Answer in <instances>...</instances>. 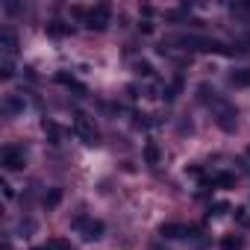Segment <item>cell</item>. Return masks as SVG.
<instances>
[{"label":"cell","mask_w":250,"mask_h":250,"mask_svg":"<svg viewBox=\"0 0 250 250\" xmlns=\"http://www.w3.org/2000/svg\"><path fill=\"white\" fill-rule=\"evenodd\" d=\"M47 33L50 36H65V33H71V27H65L62 21H53V24H47Z\"/></svg>","instance_id":"obj_17"},{"label":"cell","mask_w":250,"mask_h":250,"mask_svg":"<svg viewBox=\"0 0 250 250\" xmlns=\"http://www.w3.org/2000/svg\"><path fill=\"white\" fill-rule=\"evenodd\" d=\"M3 109H6L9 115H15V112H21V109H24V100H21V97H15V94H9V97L3 100Z\"/></svg>","instance_id":"obj_11"},{"label":"cell","mask_w":250,"mask_h":250,"mask_svg":"<svg viewBox=\"0 0 250 250\" xmlns=\"http://www.w3.org/2000/svg\"><path fill=\"white\" fill-rule=\"evenodd\" d=\"M159 235L162 238H183V235H188V229L183 224H162L159 227Z\"/></svg>","instance_id":"obj_7"},{"label":"cell","mask_w":250,"mask_h":250,"mask_svg":"<svg viewBox=\"0 0 250 250\" xmlns=\"http://www.w3.org/2000/svg\"><path fill=\"white\" fill-rule=\"evenodd\" d=\"M145 159H147V165H159V145H156V142H147Z\"/></svg>","instance_id":"obj_12"},{"label":"cell","mask_w":250,"mask_h":250,"mask_svg":"<svg viewBox=\"0 0 250 250\" xmlns=\"http://www.w3.org/2000/svg\"><path fill=\"white\" fill-rule=\"evenodd\" d=\"M33 250H47V244H44V247H33Z\"/></svg>","instance_id":"obj_23"},{"label":"cell","mask_w":250,"mask_h":250,"mask_svg":"<svg viewBox=\"0 0 250 250\" xmlns=\"http://www.w3.org/2000/svg\"><path fill=\"white\" fill-rule=\"evenodd\" d=\"M0 77H3V80H12V77H15V62L6 59V56L0 59Z\"/></svg>","instance_id":"obj_13"},{"label":"cell","mask_w":250,"mask_h":250,"mask_svg":"<svg viewBox=\"0 0 250 250\" xmlns=\"http://www.w3.org/2000/svg\"><path fill=\"white\" fill-rule=\"evenodd\" d=\"M0 50H3L6 59L15 56V50H18V36H15L12 30H3V33H0Z\"/></svg>","instance_id":"obj_6"},{"label":"cell","mask_w":250,"mask_h":250,"mask_svg":"<svg viewBox=\"0 0 250 250\" xmlns=\"http://www.w3.org/2000/svg\"><path fill=\"white\" fill-rule=\"evenodd\" d=\"M42 127H44V133L50 136V142H53V145H59V127H56V124L44 118V124H42Z\"/></svg>","instance_id":"obj_15"},{"label":"cell","mask_w":250,"mask_h":250,"mask_svg":"<svg viewBox=\"0 0 250 250\" xmlns=\"http://www.w3.org/2000/svg\"><path fill=\"white\" fill-rule=\"evenodd\" d=\"M212 186H218V188H232V186H235V174L221 171V174H215V177H212Z\"/></svg>","instance_id":"obj_9"},{"label":"cell","mask_w":250,"mask_h":250,"mask_svg":"<svg viewBox=\"0 0 250 250\" xmlns=\"http://www.w3.org/2000/svg\"><path fill=\"white\" fill-rule=\"evenodd\" d=\"M59 200H62V191H59V188H53V191L44 197V206H50V209H53V206H59Z\"/></svg>","instance_id":"obj_19"},{"label":"cell","mask_w":250,"mask_h":250,"mask_svg":"<svg viewBox=\"0 0 250 250\" xmlns=\"http://www.w3.org/2000/svg\"><path fill=\"white\" fill-rule=\"evenodd\" d=\"M241 247H244V238L235 235V232H229V235L221 238V250H241Z\"/></svg>","instance_id":"obj_10"},{"label":"cell","mask_w":250,"mask_h":250,"mask_svg":"<svg viewBox=\"0 0 250 250\" xmlns=\"http://www.w3.org/2000/svg\"><path fill=\"white\" fill-rule=\"evenodd\" d=\"M229 83H232L235 88H247V85H250V68H235V71L229 74Z\"/></svg>","instance_id":"obj_8"},{"label":"cell","mask_w":250,"mask_h":250,"mask_svg":"<svg viewBox=\"0 0 250 250\" xmlns=\"http://www.w3.org/2000/svg\"><path fill=\"white\" fill-rule=\"evenodd\" d=\"M109 21H112V9H109L106 3L91 6V9H88V15H85V27H88V30H106V27H109Z\"/></svg>","instance_id":"obj_2"},{"label":"cell","mask_w":250,"mask_h":250,"mask_svg":"<svg viewBox=\"0 0 250 250\" xmlns=\"http://www.w3.org/2000/svg\"><path fill=\"white\" fill-rule=\"evenodd\" d=\"M24 165H27V153H24L21 147L9 145V147L3 150V168H6V171H24Z\"/></svg>","instance_id":"obj_4"},{"label":"cell","mask_w":250,"mask_h":250,"mask_svg":"<svg viewBox=\"0 0 250 250\" xmlns=\"http://www.w3.org/2000/svg\"><path fill=\"white\" fill-rule=\"evenodd\" d=\"M235 118H238V112L232 106H218V124H221V130L232 133L235 130Z\"/></svg>","instance_id":"obj_5"},{"label":"cell","mask_w":250,"mask_h":250,"mask_svg":"<svg viewBox=\"0 0 250 250\" xmlns=\"http://www.w3.org/2000/svg\"><path fill=\"white\" fill-rule=\"evenodd\" d=\"M74 229H77L85 241H97V238L103 235L106 224H103L100 218H85V215H80V218H74Z\"/></svg>","instance_id":"obj_1"},{"label":"cell","mask_w":250,"mask_h":250,"mask_svg":"<svg viewBox=\"0 0 250 250\" xmlns=\"http://www.w3.org/2000/svg\"><path fill=\"white\" fill-rule=\"evenodd\" d=\"M3 250H12V244H9V241H3Z\"/></svg>","instance_id":"obj_22"},{"label":"cell","mask_w":250,"mask_h":250,"mask_svg":"<svg viewBox=\"0 0 250 250\" xmlns=\"http://www.w3.org/2000/svg\"><path fill=\"white\" fill-rule=\"evenodd\" d=\"M153 250H162V247H153Z\"/></svg>","instance_id":"obj_24"},{"label":"cell","mask_w":250,"mask_h":250,"mask_svg":"<svg viewBox=\"0 0 250 250\" xmlns=\"http://www.w3.org/2000/svg\"><path fill=\"white\" fill-rule=\"evenodd\" d=\"M136 74H139V77H153V65L139 59V62H136Z\"/></svg>","instance_id":"obj_18"},{"label":"cell","mask_w":250,"mask_h":250,"mask_svg":"<svg viewBox=\"0 0 250 250\" xmlns=\"http://www.w3.org/2000/svg\"><path fill=\"white\" fill-rule=\"evenodd\" d=\"M232 215H235V221H238L241 227H250V209H247V206H238Z\"/></svg>","instance_id":"obj_16"},{"label":"cell","mask_w":250,"mask_h":250,"mask_svg":"<svg viewBox=\"0 0 250 250\" xmlns=\"http://www.w3.org/2000/svg\"><path fill=\"white\" fill-rule=\"evenodd\" d=\"M0 188H3V197H6V200H12V197H15V191H12V186H9V183H0Z\"/></svg>","instance_id":"obj_21"},{"label":"cell","mask_w":250,"mask_h":250,"mask_svg":"<svg viewBox=\"0 0 250 250\" xmlns=\"http://www.w3.org/2000/svg\"><path fill=\"white\" fill-rule=\"evenodd\" d=\"M47 250H71V244L65 238H50L47 241Z\"/></svg>","instance_id":"obj_20"},{"label":"cell","mask_w":250,"mask_h":250,"mask_svg":"<svg viewBox=\"0 0 250 250\" xmlns=\"http://www.w3.org/2000/svg\"><path fill=\"white\" fill-rule=\"evenodd\" d=\"M74 133H77L85 145H97V130H94V124H91L85 115H77V118H74Z\"/></svg>","instance_id":"obj_3"},{"label":"cell","mask_w":250,"mask_h":250,"mask_svg":"<svg viewBox=\"0 0 250 250\" xmlns=\"http://www.w3.org/2000/svg\"><path fill=\"white\" fill-rule=\"evenodd\" d=\"M227 212H229V203H227V200H218V203L209 206V218H221V215H227Z\"/></svg>","instance_id":"obj_14"}]
</instances>
